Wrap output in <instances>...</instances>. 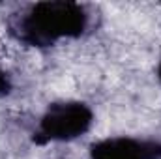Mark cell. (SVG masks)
Listing matches in <instances>:
<instances>
[{
  "instance_id": "7a4b0ae2",
  "label": "cell",
  "mask_w": 161,
  "mask_h": 159,
  "mask_svg": "<svg viewBox=\"0 0 161 159\" xmlns=\"http://www.w3.org/2000/svg\"><path fill=\"white\" fill-rule=\"evenodd\" d=\"M96 112L80 99H58L45 107L32 140L36 144H64L82 139L94 127Z\"/></svg>"
},
{
  "instance_id": "5b68a950",
  "label": "cell",
  "mask_w": 161,
  "mask_h": 159,
  "mask_svg": "<svg viewBox=\"0 0 161 159\" xmlns=\"http://www.w3.org/2000/svg\"><path fill=\"white\" fill-rule=\"evenodd\" d=\"M156 79H158V82L161 84V60L158 62V68H156Z\"/></svg>"
},
{
  "instance_id": "3957f363",
  "label": "cell",
  "mask_w": 161,
  "mask_h": 159,
  "mask_svg": "<svg viewBox=\"0 0 161 159\" xmlns=\"http://www.w3.org/2000/svg\"><path fill=\"white\" fill-rule=\"evenodd\" d=\"M90 159H161V140L152 137L114 135L94 140L88 146Z\"/></svg>"
},
{
  "instance_id": "6da1fadb",
  "label": "cell",
  "mask_w": 161,
  "mask_h": 159,
  "mask_svg": "<svg viewBox=\"0 0 161 159\" xmlns=\"http://www.w3.org/2000/svg\"><path fill=\"white\" fill-rule=\"evenodd\" d=\"M6 32L30 49H51L62 41L84 38L94 26V9L82 2L45 0L13 9L6 17Z\"/></svg>"
},
{
  "instance_id": "277c9868",
  "label": "cell",
  "mask_w": 161,
  "mask_h": 159,
  "mask_svg": "<svg viewBox=\"0 0 161 159\" xmlns=\"http://www.w3.org/2000/svg\"><path fill=\"white\" fill-rule=\"evenodd\" d=\"M13 92V77L11 73L0 66V97H8Z\"/></svg>"
}]
</instances>
